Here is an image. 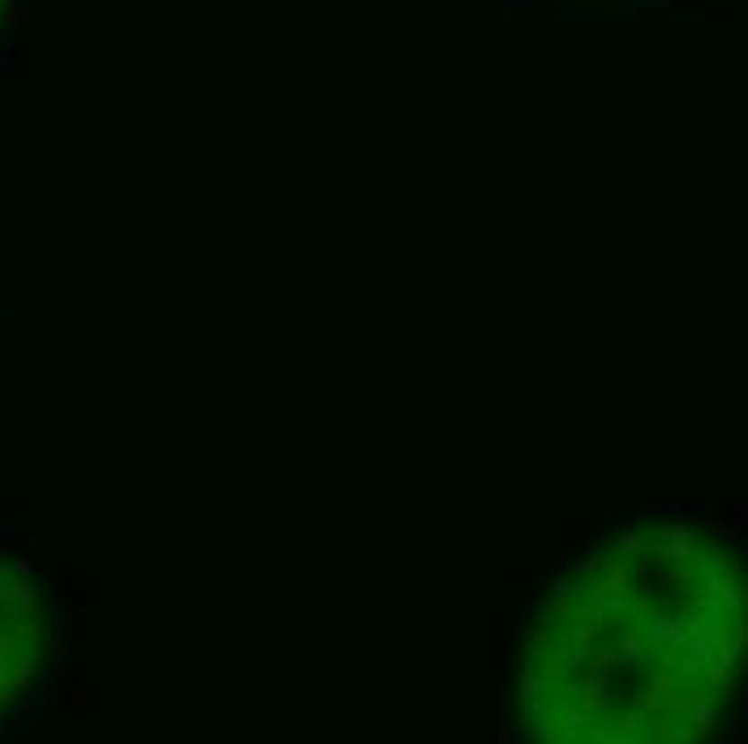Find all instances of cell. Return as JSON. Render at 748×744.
Masks as SVG:
<instances>
[{
  "label": "cell",
  "mask_w": 748,
  "mask_h": 744,
  "mask_svg": "<svg viewBox=\"0 0 748 744\" xmlns=\"http://www.w3.org/2000/svg\"><path fill=\"white\" fill-rule=\"evenodd\" d=\"M43 663V598L13 564L0 560V710L31 688Z\"/></svg>",
  "instance_id": "6da1fadb"
},
{
  "label": "cell",
  "mask_w": 748,
  "mask_h": 744,
  "mask_svg": "<svg viewBox=\"0 0 748 744\" xmlns=\"http://www.w3.org/2000/svg\"><path fill=\"white\" fill-rule=\"evenodd\" d=\"M731 521H735V525H748V504H735V508H731Z\"/></svg>",
  "instance_id": "7a4b0ae2"
},
{
  "label": "cell",
  "mask_w": 748,
  "mask_h": 744,
  "mask_svg": "<svg viewBox=\"0 0 748 744\" xmlns=\"http://www.w3.org/2000/svg\"><path fill=\"white\" fill-rule=\"evenodd\" d=\"M9 4H13V0H0V31H4V18H9Z\"/></svg>",
  "instance_id": "3957f363"
}]
</instances>
